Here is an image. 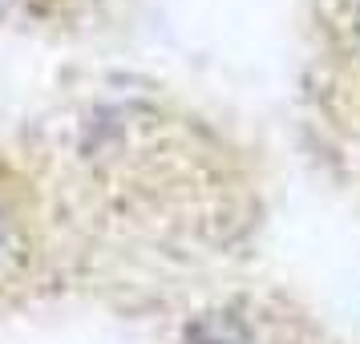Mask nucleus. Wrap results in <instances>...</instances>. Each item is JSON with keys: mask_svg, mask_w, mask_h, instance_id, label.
<instances>
[{"mask_svg": "<svg viewBox=\"0 0 360 344\" xmlns=\"http://www.w3.org/2000/svg\"><path fill=\"white\" fill-rule=\"evenodd\" d=\"M13 243H17V231H13V219L4 215V207H0V260L13 255Z\"/></svg>", "mask_w": 360, "mask_h": 344, "instance_id": "f257e3e1", "label": "nucleus"}, {"mask_svg": "<svg viewBox=\"0 0 360 344\" xmlns=\"http://www.w3.org/2000/svg\"><path fill=\"white\" fill-rule=\"evenodd\" d=\"M8 4H13V0H0V13H4V8H8Z\"/></svg>", "mask_w": 360, "mask_h": 344, "instance_id": "f03ea898", "label": "nucleus"}, {"mask_svg": "<svg viewBox=\"0 0 360 344\" xmlns=\"http://www.w3.org/2000/svg\"><path fill=\"white\" fill-rule=\"evenodd\" d=\"M356 29H360V17H356Z\"/></svg>", "mask_w": 360, "mask_h": 344, "instance_id": "7ed1b4c3", "label": "nucleus"}]
</instances>
